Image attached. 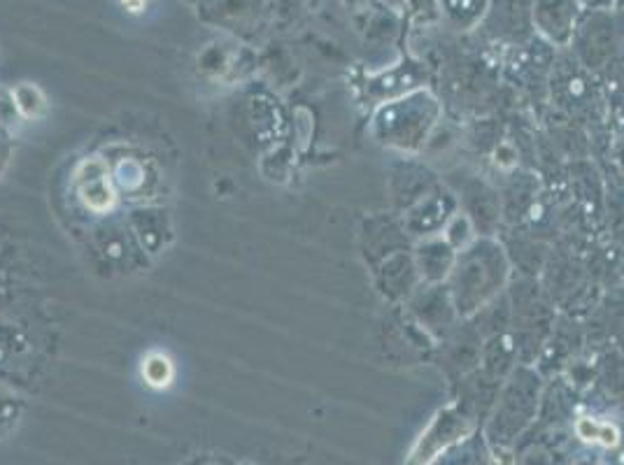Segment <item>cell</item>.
I'll list each match as a JSON object with an SVG mask.
<instances>
[{"mask_svg":"<svg viewBox=\"0 0 624 465\" xmlns=\"http://www.w3.org/2000/svg\"><path fill=\"white\" fill-rule=\"evenodd\" d=\"M75 193L80 203L94 214H108L115 207L119 193L112 182L108 161L89 159L75 170Z\"/></svg>","mask_w":624,"mask_h":465,"instance_id":"6da1fadb","label":"cell"},{"mask_svg":"<svg viewBox=\"0 0 624 465\" xmlns=\"http://www.w3.org/2000/svg\"><path fill=\"white\" fill-rule=\"evenodd\" d=\"M108 161V159H105ZM112 182H115V189L119 196H140L150 184V170H147V163L143 159H136V156H119L117 161H108Z\"/></svg>","mask_w":624,"mask_h":465,"instance_id":"7a4b0ae2","label":"cell"},{"mask_svg":"<svg viewBox=\"0 0 624 465\" xmlns=\"http://www.w3.org/2000/svg\"><path fill=\"white\" fill-rule=\"evenodd\" d=\"M140 372H143L147 386H152V389H168L175 379V363L168 354L150 352L143 359Z\"/></svg>","mask_w":624,"mask_h":465,"instance_id":"3957f363","label":"cell"},{"mask_svg":"<svg viewBox=\"0 0 624 465\" xmlns=\"http://www.w3.org/2000/svg\"><path fill=\"white\" fill-rule=\"evenodd\" d=\"M12 98H14V105H17L19 114L24 119H38L47 112L45 93L35 87V84H28V82L17 84V87L12 89Z\"/></svg>","mask_w":624,"mask_h":465,"instance_id":"277c9868","label":"cell"},{"mask_svg":"<svg viewBox=\"0 0 624 465\" xmlns=\"http://www.w3.org/2000/svg\"><path fill=\"white\" fill-rule=\"evenodd\" d=\"M576 428H578L580 438L587 442H599V445H604V447H615L620 440L618 428L611 424H599V421H594V419H580Z\"/></svg>","mask_w":624,"mask_h":465,"instance_id":"5b68a950","label":"cell"},{"mask_svg":"<svg viewBox=\"0 0 624 465\" xmlns=\"http://www.w3.org/2000/svg\"><path fill=\"white\" fill-rule=\"evenodd\" d=\"M21 119L24 117H21L17 105H14L12 91H0V131L17 126Z\"/></svg>","mask_w":624,"mask_h":465,"instance_id":"8992f818","label":"cell"},{"mask_svg":"<svg viewBox=\"0 0 624 465\" xmlns=\"http://www.w3.org/2000/svg\"><path fill=\"white\" fill-rule=\"evenodd\" d=\"M119 5H122L126 12L140 14V12H145V7L150 5V0H119Z\"/></svg>","mask_w":624,"mask_h":465,"instance_id":"52a82bcc","label":"cell"},{"mask_svg":"<svg viewBox=\"0 0 624 465\" xmlns=\"http://www.w3.org/2000/svg\"><path fill=\"white\" fill-rule=\"evenodd\" d=\"M0 140H5V138H0ZM0 159H7V152L3 149V142H0Z\"/></svg>","mask_w":624,"mask_h":465,"instance_id":"ba28073f","label":"cell"}]
</instances>
